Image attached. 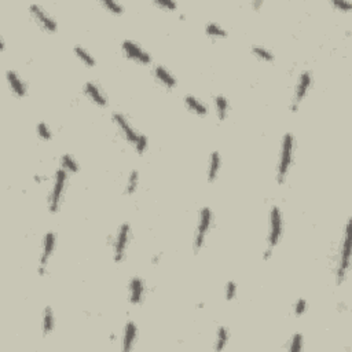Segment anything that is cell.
Here are the masks:
<instances>
[{"label": "cell", "mask_w": 352, "mask_h": 352, "mask_svg": "<svg viewBox=\"0 0 352 352\" xmlns=\"http://www.w3.org/2000/svg\"><path fill=\"white\" fill-rule=\"evenodd\" d=\"M156 4H158V6H161V7L164 8H169V10H175V8H177V4H176L175 1H171V0H157Z\"/></svg>", "instance_id": "obj_33"}, {"label": "cell", "mask_w": 352, "mask_h": 352, "mask_svg": "<svg viewBox=\"0 0 352 352\" xmlns=\"http://www.w3.org/2000/svg\"><path fill=\"white\" fill-rule=\"evenodd\" d=\"M84 92H86V95L94 102L95 105L98 106H106L107 104V99H106V96L104 95V92L101 91V88L96 86L95 83H92V81H88L84 84Z\"/></svg>", "instance_id": "obj_14"}, {"label": "cell", "mask_w": 352, "mask_h": 352, "mask_svg": "<svg viewBox=\"0 0 352 352\" xmlns=\"http://www.w3.org/2000/svg\"><path fill=\"white\" fill-rule=\"evenodd\" d=\"M213 222V215L212 211L209 208H202L200 212V220H198V226H197V232H195V238H194V252L198 253L200 249L204 246L205 244V238L208 235L211 226Z\"/></svg>", "instance_id": "obj_3"}, {"label": "cell", "mask_w": 352, "mask_h": 352, "mask_svg": "<svg viewBox=\"0 0 352 352\" xmlns=\"http://www.w3.org/2000/svg\"><path fill=\"white\" fill-rule=\"evenodd\" d=\"M55 326V317L51 307H46L44 312H43V323H41V329H43V334L47 336L50 334Z\"/></svg>", "instance_id": "obj_19"}, {"label": "cell", "mask_w": 352, "mask_h": 352, "mask_svg": "<svg viewBox=\"0 0 352 352\" xmlns=\"http://www.w3.org/2000/svg\"><path fill=\"white\" fill-rule=\"evenodd\" d=\"M293 147H295V138L292 134H286L282 139V146H281V156L280 164H278V175L277 180L278 183L282 184L286 179L292 160H293Z\"/></svg>", "instance_id": "obj_1"}, {"label": "cell", "mask_w": 352, "mask_h": 352, "mask_svg": "<svg viewBox=\"0 0 352 352\" xmlns=\"http://www.w3.org/2000/svg\"><path fill=\"white\" fill-rule=\"evenodd\" d=\"M220 167H222V158L220 154L217 152H213L211 154V160H209V168H208V180L209 182H215L217 175L220 172Z\"/></svg>", "instance_id": "obj_18"}, {"label": "cell", "mask_w": 352, "mask_h": 352, "mask_svg": "<svg viewBox=\"0 0 352 352\" xmlns=\"http://www.w3.org/2000/svg\"><path fill=\"white\" fill-rule=\"evenodd\" d=\"M73 51H74V54L77 55V58H79L84 65H87L89 68H92V66L95 65V59H94L92 55H91L89 53H87L84 48L77 47V46H76V47L73 48Z\"/></svg>", "instance_id": "obj_23"}, {"label": "cell", "mask_w": 352, "mask_h": 352, "mask_svg": "<svg viewBox=\"0 0 352 352\" xmlns=\"http://www.w3.org/2000/svg\"><path fill=\"white\" fill-rule=\"evenodd\" d=\"M136 336H138V329H136V325L129 320L128 323L125 325V330H124V338H123V350L125 352L131 351L134 348V344H135Z\"/></svg>", "instance_id": "obj_15"}, {"label": "cell", "mask_w": 352, "mask_h": 352, "mask_svg": "<svg viewBox=\"0 0 352 352\" xmlns=\"http://www.w3.org/2000/svg\"><path fill=\"white\" fill-rule=\"evenodd\" d=\"M29 10H31L32 16L36 18V21H37L46 31H48V32H55L56 31L55 19H54L53 17L48 16L47 13H46V10H43L39 4H31V6H29Z\"/></svg>", "instance_id": "obj_10"}, {"label": "cell", "mask_w": 352, "mask_h": 352, "mask_svg": "<svg viewBox=\"0 0 352 352\" xmlns=\"http://www.w3.org/2000/svg\"><path fill=\"white\" fill-rule=\"evenodd\" d=\"M138 183H139V172L138 171H132L129 174L128 182H127V186H125V193L128 195L134 194L136 192V189H138Z\"/></svg>", "instance_id": "obj_25"}, {"label": "cell", "mask_w": 352, "mask_h": 352, "mask_svg": "<svg viewBox=\"0 0 352 352\" xmlns=\"http://www.w3.org/2000/svg\"><path fill=\"white\" fill-rule=\"evenodd\" d=\"M113 121L116 123V125L119 127V129L121 131V134L124 135V138L128 141L129 143L135 144V142L138 141V136L139 134L136 132L135 129L131 127L129 121L121 114V113H113Z\"/></svg>", "instance_id": "obj_11"}, {"label": "cell", "mask_w": 352, "mask_h": 352, "mask_svg": "<svg viewBox=\"0 0 352 352\" xmlns=\"http://www.w3.org/2000/svg\"><path fill=\"white\" fill-rule=\"evenodd\" d=\"M303 336L300 333H295L292 340H290V345H289V351L299 352L303 350Z\"/></svg>", "instance_id": "obj_27"}, {"label": "cell", "mask_w": 352, "mask_h": 352, "mask_svg": "<svg viewBox=\"0 0 352 352\" xmlns=\"http://www.w3.org/2000/svg\"><path fill=\"white\" fill-rule=\"evenodd\" d=\"M121 46H123V51L125 53V55L128 56L129 59H134L138 64L142 65H147L152 62V56L149 55V53L144 51L143 48L139 44H136L135 41L124 40Z\"/></svg>", "instance_id": "obj_7"}, {"label": "cell", "mask_w": 352, "mask_h": 352, "mask_svg": "<svg viewBox=\"0 0 352 352\" xmlns=\"http://www.w3.org/2000/svg\"><path fill=\"white\" fill-rule=\"evenodd\" d=\"M6 77H7L10 89L14 92V95L18 96V98H22V96L26 95V86H25L22 79L18 76V73L14 72V70H7Z\"/></svg>", "instance_id": "obj_13"}, {"label": "cell", "mask_w": 352, "mask_h": 352, "mask_svg": "<svg viewBox=\"0 0 352 352\" xmlns=\"http://www.w3.org/2000/svg\"><path fill=\"white\" fill-rule=\"evenodd\" d=\"M55 242L56 237L54 232H47L44 240H43V250H41L40 256V264H39V275H44L46 274V267H47L50 257L53 256L54 250H55Z\"/></svg>", "instance_id": "obj_9"}, {"label": "cell", "mask_w": 352, "mask_h": 352, "mask_svg": "<svg viewBox=\"0 0 352 352\" xmlns=\"http://www.w3.org/2000/svg\"><path fill=\"white\" fill-rule=\"evenodd\" d=\"M61 168L65 169L66 172H70V174H76L79 171V164L74 161L72 156L69 154H64L62 158H61Z\"/></svg>", "instance_id": "obj_22"}, {"label": "cell", "mask_w": 352, "mask_h": 352, "mask_svg": "<svg viewBox=\"0 0 352 352\" xmlns=\"http://www.w3.org/2000/svg\"><path fill=\"white\" fill-rule=\"evenodd\" d=\"M350 226L351 223L347 222L344 231V240L340 250V260H338V267H337V283H343L350 271V264H351V240H350Z\"/></svg>", "instance_id": "obj_2"}, {"label": "cell", "mask_w": 352, "mask_h": 352, "mask_svg": "<svg viewBox=\"0 0 352 352\" xmlns=\"http://www.w3.org/2000/svg\"><path fill=\"white\" fill-rule=\"evenodd\" d=\"M154 74H156V77H157L165 87L174 88L176 86V79L172 76V73L167 70L164 66L157 65V66L154 68Z\"/></svg>", "instance_id": "obj_16"}, {"label": "cell", "mask_w": 352, "mask_h": 352, "mask_svg": "<svg viewBox=\"0 0 352 352\" xmlns=\"http://www.w3.org/2000/svg\"><path fill=\"white\" fill-rule=\"evenodd\" d=\"M262 4H263V3H262V1H253V3H252V6H253V7H260V6H262Z\"/></svg>", "instance_id": "obj_37"}, {"label": "cell", "mask_w": 352, "mask_h": 352, "mask_svg": "<svg viewBox=\"0 0 352 352\" xmlns=\"http://www.w3.org/2000/svg\"><path fill=\"white\" fill-rule=\"evenodd\" d=\"M283 232V220L278 207H272L270 212V231H268V248H275Z\"/></svg>", "instance_id": "obj_5"}, {"label": "cell", "mask_w": 352, "mask_h": 352, "mask_svg": "<svg viewBox=\"0 0 352 352\" xmlns=\"http://www.w3.org/2000/svg\"><path fill=\"white\" fill-rule=\"evenodd\" d=\"M205 32H207V35L213 36V37H226L227 36V32L224 31L223 28L220 25L215 24V22H209L205 26Z\"/></svg>", "instance_id": "obj_24"}, {"label": "cell", "mask_w": 352, "mask_h": 352, "mask_svg": "<svg viewBox=\"0 0 352 352\" xmlns=\"http://www.w3.org/2000/svg\"><path fill=\"white\" fill-rule=\"evenodd\" d=\"M271 255H272V248H267V250L264 252L263 259L264 260H268V259L271 257Z\"/></svg>", "instance_id": "obj_35"}, {"label": "cell", "mask_w": 352, "mask_h": 352, "mask_svg": "<svg viewBox=\"0 0 352 352\" xmlns=\"http://www.w3.org/2000/svg\"><path fill=\"white\" fill-rule=\"evenodd\" d=\"M144 296V282L139 277L129 281V303L138 305L142 303Z\"/></svg>", "instance_id": "obj_12"}, {"label": "cell", "mask_w": 352, "mask_h": 352, "mask_svg": "<svg viewBox=\"0 0 352 352\" xmlns=\"http://www.w3.org/2000/svg\"><path fill=\"white\" fill-rule=\"evenodd\" d=\"M37 135L40 136V139H43V141H51L53 139V132H51V129L48 128L46 123L37 124Z\"/></svg>", "instance_id": "obj_28"}, {"label": "cell", "mask_w": 352, "mask_h": 352, "mask_svg": "<svg viewBox=\"0 0 352 352\" xmlns=\"http://www.w3.org/2000/svg\"><path fill=\"white\" fill-rule=\"evenodd\" d=\"M311 83H312L311 72L304 70V72L300 74V79H299V83H297L296 86V91H295V96H293V102H292V112H297L299 105H300V102L304 99V96L307 95L308 89L311 87Z\"/></svg>", "instance_id": "obj_8"}, {"label": "cell", "mask_w": 352, "mask_h": 352, "mask_svg": "<svg viewBox=\"0 0 352 352\" xmlns=\"http://www.w3.org/2000/svg\"><path fill=\"white\" fill-rule=\"evenodd\" d=\"M307 311V301L304 299H299L295 304V315L296 317H301L304 315V312Z\"/></svg>", "instance_id": "obj_32"}, {"label": "cell", "mask_w": 352, "mask_h": 352, "mask_svg": "<svg viewBox=\"0 0 352 352\" xmlns=\"http://www.w3.org/2000/svg\"><path fill=\"white\" fill-rule=\"evenodd\" d=\"M129 237H131V227L128 223L121 224L116 240H114V249H113V259L116 263H121L125 256V250L128 246Z\"/></svg>", "instance_id": "obj_6"}, {"label": "cell", "mask_w": 352, "mask_h": 352, "mask_svg": "<svg viewBox=\"0 0 352 352\" xmlns=\"http://www.w3.org/2000/svg\"><path fill=\"white\" fill-rule=\"evenodd\" d=\"M252 53L255 54V55L259 58V59H262V61H265V62H271L272 59H274V55H272V53L270 50H267V48L264 47H259V46H255V47H252Z\"/></svg>", "instance_id": "obj_26"}, {"label": "cell", "mask_w": 352, "mask_h": 352, "mask_svg": "<svg viewBox=\"0 0 352 352\" xmlns=\"http://www.w3.org/2000/svg\"><path fill=\"white\" fill-rule=\"evenodd\" d=\"M0 50L4 51V39L3 37H0Z\"/></svg>", "instance_id": "obj_36"}, {"label": "cell", "mask_w": 352, "mask_h": 352, "mask_svg": "<svg viewBox=\"0 0 352 352\" xmlns=\"http://www.w3.org/2000/svg\"><path fill=\"white\" fill-rule=\"evenodd\" d=\"M102 4H104L107 10H110L112 13H114V14H123V11H124V7L121 6L120 3L113 1V0H104Z\"/></svg>", "instance_id": "obj_29"}, {"label": "cell", "mask_w": 352, "mask_h": 352, "mask_svg": "<svg viewBox=\"0 0 352 352\" xmlns=\"http://www.w3.org/2000/svg\"><path fill=\"white\" fill-rule=\"evenodd\" d=\"M66 180H68V172L65 169L59 168L55 172L54 186H53V192H51V195H50L48 208H50L51 213H55L56 211L59 209V204H61V200H62V195H64Z\"/></svg>", "instance_id": "obj_4"}, {"label": "cell", "mask_w": 352, "mask_h": 352, "mask_svg": "<svg viewBox=\"0 0 352 352\" xmlns=\"http://www.w3.org/2000/svg\"><path fill=\"white\" fill-rule=\"evenodd\" d=\"M333 4H334L336 7L341 8V10H345V11H348V10L351 8V3H350V1H345V0H341V1L334 0V1H333Z\"/></svg>", "instance_id": "obj_34"}, {"label": "cell", "mask_w": 352, "mask_h": 352, "mask_svg": "<svg viewBox=\"0 0 352 352\" xmlns=\"http://www.w3.org/2000/svg\"><path fill=\"white\" fill-rule=\"evenodd\" d=\"M237 296V283L235 282H227V285H226V300L227 301H231L234 300Z\"/></svg>", "instance_id": "obj_30"}, {"label": "cell", "mask_w": 352, "mask_h": 352, "mask_svg": "<svg viewBox=\"0 0 352 352\" xmlns=\"http://www.w3.org/2000/svg\"><path fill=\"white\" fill-rule=\"evenodd\" d=\"M229 343V330L226 326H219L217 328L216 334V344H215V350L216 351H223L226 345Z\"/></svg>", "instance_id": "obj_21"}, {"label": "cell", "mask_w": 352, "mask_h": 352, "mask_svg": "<svg viewBox=\"0 0 352 352\" xmlns=\"http://www.w3.org/2000/svg\"><path fill=\"white\" fill-rule=\"evenodd\" d=\"M184 104H186V106H187L193 113H195V114H198V116H205V114L208 113L207 106L202 104L198 98H195V96L186 95L184 96Z\"/></svg>", "instance_id": "obj_17"}, {"label": "cell", "mask_w": 352, "mask_h": 352, "mask_svg": "<svg viewBox=\"0 0 352 352\" xmlns=\"http://www.w3.org/2000/svg\"><path fill=\"white\" fill-rule=\"evenodd\" d=\"M135 150L138 154H143L144 152H146V149H147V138L144 135H139L138 136V141L135 142Z\"/></svg>", "instance_id": "obj_31"}, {"label": "cell", "mask_w": 352, "mask_h": 352, "mask_svg": "<svg viewBox=\"0 0 352 352\" xmlns=\"http://www.w3.org/2000/svg\"><path fill=\"white\" fill-rule=\"evenodd\" d=\"M215 109L219 120H224L229 114V101L223 95H217L215 98Z\"/></svg>", "instance_id": "obj_20"}]
</instances>
